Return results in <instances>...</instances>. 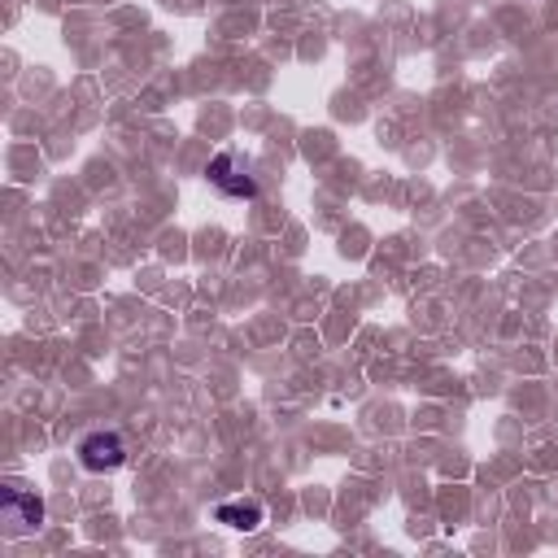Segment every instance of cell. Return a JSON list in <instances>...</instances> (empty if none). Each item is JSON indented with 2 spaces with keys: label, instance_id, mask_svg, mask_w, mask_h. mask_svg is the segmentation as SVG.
<instances>
[{
  "label": "cell",
  "instance_id": "cell-2",
  "mask_svg": "<svg viewBox=\"0 0 558 558\" xmlns=\"http://www.w3.org/2000/svg\"><path fill=\"white\" fill-rule=\"evenodd\" d=\"M78 466L83 471H92V475H105V471H118L122 462H126V440L118 436V432H87L83 440H78Z\"/></svg>",
  "mask_w": 558,
  "mask_h": 558
},
{
  "label": "cell",
  "instance_id": "cell-1",
  "mask_svg": "<svg viewBox=\"0 0 558 558\" xmlns=\"http://www.w3.org/2000/svg\"><path fill=\"white\" fill-rule=\"evenodd\" d=\"M205 174H209V183H214L222 196H235V201H253V196H257V179H253L248 161H244L235 148H222L218 157H209Z\"/></svg>",
  "mask_w": 558,
  "mask_h": 558
},
{
  "label": "cell",
  "instance_id": "cell-4",
  "mask_svg": "<svg viewBox=\"0 0 558 558\" xmlns=\"http://www.w3.org/2000/svg\"><path fill=\"white\" fill-rule=\"evenodd\" d=\"M214 519L227 523L231 532H257V527L266 523V506H262L257 497H231V501H222V506L214 510Z\"/></svg>",
  "mask_w": 558,
  "mask_h": 558
},
{
  "label": "cell",
  "instance_id": "cell-3",
  "mask_svg": "<svg viewBox=\"0 0 558 558\" xmlns=\"http://www.w3.org/2000/svg\"><path fill=\"white\" fill-rule=\"evenodd\" d=\"M0 510H4V523H9V536H26V532H39L44 527V501L22 488V484H4L0 493Z\"/></svg>",
  "mask_w": 558,
  "mask_h": 558
}]
</instances>
